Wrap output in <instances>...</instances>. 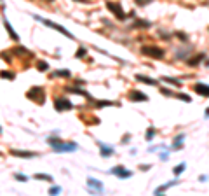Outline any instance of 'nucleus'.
Wrapping results in <instances>:
<instances>
[{
  "instance_id": "obj_1",
  "label": "nucleus",
  "mask_w": 209,
  "mask_h": 196,
  "mask_svg": "<svg viewBox=\"0 0 209 196\" xmlns=\"http://www.w3.org/2000/svg\"><path fill=\"white\" fill-rule=\"evenodd\" d=\"M141 54H145L148 58H153V60H162L164 58V49H160L157 46H143L141 47Z\"/></svg>"
},
{
  "instance_id": "obj_2",
  "label": "nucleus",
  "mask_w": 209,
  "mask_h": 196,
  "mask_svg": "<svg viewBox=\"0 0 209 196\" xmlns=\"http://www.w3.org/2000/svg\"><path fill=\"white\" fill-rule=\"evenodd\" d=\"M35 20L37 21H42L44 25H47L49 28H52V30H56V32H59V33H63V35H66L68 39H73V35L66 30V28H63V26H59V25H56V23H52V21H49V20H44V18H38V16H35Z\"/></svg>"
},
{
  "instance_id": "obj_3",
  "label": "nucleus",
  "mask_w": 209,
  "mask_h": 196,
  "mask_svg": "<svg viewBox=\"0 0 209 196\" xmlns=\"http://www.w3.org/2000/svg\"><path fill=\"white\" fill-rule=\"evenodd\" d=\"M26 97L30 98V100H37V103H44L45 102V93H44V89L42 88H38V86H35V88H32L28 93H26Z\"/></svg>"
},
{
  "instance_id": "obj_4",
  "label": "nucleus",
  "mask_w": 209,
  "mask_h": 196,
  "mask_svg": "<svg viewBox=\"0 0 209 196\" xmlns=\"http://www.w3.org/2000/svg\"><path fill=\"white\" fill-rule=\"evenodd\" d=\"M106 7H108V11L113 14L115 18H119V20H126V12L122 11V7L119 5V4H115V2H106Z\"/></svg>"
},
{
  "instance_id": "obj_5",
  "label": "nucleus",
  "mask_w": 209,
  "mask_h": 196,
  "mask_svg": "<svg viewBox=\"0 0 209 196\" xmlns=\"http://www.w3.org/2000/svg\"><path fill=\"white\" fill-rule=\"evenodd\" d=\"M54 107H56L57 112H63V110H70L73 105H72V102H70L68 98H56Z\"/></svg>"
},
{
  "instance_id": "obj_6",
  "label": "nucleus",
  "mask_w": 209,
  "mask_h": 196,
  "mask_svg": "<svg viewBox=\"0 0 209 196\" xmlns=\"http://www.w3.org/2000/svg\"><path fill=\"white\" fill-rule=\"evenodd\" d=\"M56 152H72L77 149V144H65V142H59L57 145H52Z\"/></svg>"
},
{
  "instance_id": "obj_7",
  "label": "nucleus",
  "mask_w": 209,
  "mask_h": 196,
  "mask_svg": "<svg viewBox=\"0 0 209 196\" xmlns=\"http://www.w3.org/2000/svg\"><path fill=\"white\" fill-rule=\"evenodd\" d=\"M129 100L131 102H148V97L143 95L141 91H131L129 93Z\"/></svg>"
},
{
  "instance_id": "obj_8",
  "label": "nucleus",
  "mask_w": 209,
  "mask_h": 196,
  "mask_svg": "<svg viewBox=\"0 0 209 196\" xmlns=\"http://www.w3.org/2000/svg\"><path fill=\"white\" fill-rule=\"evenodd\" d=\"M195 93L209 98V86L208 84H195Z\"/></svg>"
},
{
  "instance_id": "obj_9",
  "label": "nucleus",
  "mask_w": 209,
  "mask_h": 196,
  "mask_svg": "<svg viewBox=\"0 0 209 196\" xmlns=\"http://www.w3.org/2000/svg\"><path fill=\"white\" fill-rule=\"evenodd\" d=\"M112 173H115V175H119V177H122V179H127V177L133 175L129 170H124L122 166H117V168H113V170H112Z\"/></svg>"
},
{
  "instance_id": "obj_10",
  "label": "nucleus",
  "mask_w": 209,
  "mask_h": 196,
  "mask_svg": "<svg viewBox=\"0 0 209 196\" xmlns=\"http://www.w3.org/2000/svg\"><path fill=\"white\" fill-rule=\"evenodd\" d=\"M11 154L16 158H33L37 156L35 152H30V151H11Z\"/></svg>"
},
{
  "instance_id": "obj_11",
  "label": "nucleus",
  "mask_w": 209,
  "mask_h": 196,
  "mask_svg": "<svg viewBox=\"0 0 209 196\" xmlns=\"http://www.w3.org/2000/svg\"><path fill=\"white\" fill-rule=\"evenodd\" d=\"M4 26H5V30L9 32V35H11V39H12V40H18V35H16V32L12 30V26H11V23H9V21H7V20H4Z\"/></svg>"
},
{
  "instance_id": "obj_12",
  "label": "nucleus",
  "mask_w": 209,
  "mask_h": 196,
  "mask_svg": "<svg viewBox=\"0 0 209 196\" xmlns=\"http://www.w3.org/2000/svg\"><path fill=\"white\" fill-rule=\"evenodd\" d=\"M87 186H89V187H94V189H98V191H101V189H103V184H101V182H98L96 179H89V180H87Z\"/></svg>"
},
{
  "instance_id": "obj_13",
  "label": "nucleus",
  "mask_w": 209,
  "mask_h": 196,
  "mask_svg": "<svg viewBox=\"0 0 209 196\" xmlns=\"http://www.w3.org/2000/svg\"><path fill=\"white\" fill-rule=\"evenodd\" d=\"M138 81H141V82H145V84H150V86H157V81L155 79H150V77H145V75H136Z\"/></svg>"
},
{
  "instance_id": "obj_14",
  "label": "nucleus",
  "mask_w": 209,
  "mask_h": 196,
  "mask_svg": "<svg viewBox=\"0 0 209 196\" xmlns=\"http://www.w3.org/2000/svg\"><path fill=\"white\" fill-rule=\"evenodd\" d=\"M148 26H150V23L145 20H138L133 23V28H148Z\"/></svg>"
},
{
  "instance_id": "obj_15",
  "label": "nucleus",
  "mask_w": 209,
  "mask_h": 196,
  "mask_svg": "<svg viewBox=\"0 0 209 196\" xmlns=\"http://www.w3.org/2000/svg\"><path fill=\"white\" fill-rule=\"evenodd\" d=\"M176 182H178V180H172V182H169V184H164V186L157 187V189H155V195H162V193H164V191H166L167 187H171L172 184H176Z\"/></svg>"
},
{
  "instance_id": "obj_16",
  "label": "nucleus",
  "mask_w": 209,
  "mask_h": 196,
  "mask_svg": "<svg viewBox=\"0 0 209 196\" xmlns=\"http://www.w3.org/2000/svg\"><path fill=\"white\" fill-rule=\"evenodd\" d=\"M33 177H35L37 180H47V182H52V177L47 175V173H35Z\"/></svg>"
},
{
  "instance_id": "obj_17",
  "label": "nucleus",
  "mask_w": 209,
  "mask_h": 196,
  "mask_svg": "<svg viewBox=\"0 0 209 196\" xmlns=\"http://www.w3.org/2000/svg\"><path fill=\"white\" fill-rule=\"evenodd\" d=\"M162 81H166V82H169V84H172V86H181V82L178 81V79H172V77H162Z\"/></svg>"
},
{
  "instance_id": "obj_18",
  "label": "nucleus",
  "mask_w": 209,
  "mask_h": 196,
  "mask_svg": "<svg viewBox=\"0 0 209 196\" xmlns=\"http://www.w3.org/2000/svg\"><path fill=\"white\" fill-rule=\"evenodd\" d=\"M183 138H185V135H178V137H176L174 144H172V145H174V149H180V147H181V144H183Z\"/></svg>"
},
{
  "instance_id": "obj_19",
  "label": "nucleus",
  "mask_w": 209,
  "mask_h": 196,
  "mask_svg": "<svg viewBox=\"0 0 209 196\" xmlns=\"http://www.w3.org/2000/svg\"><path fill=\"white\" fill-rule=\"evenodd\" d=\"M113 154V151L110 149V147H105V145H101V156H112Z\"/></svg>"
},
{
  "instance_id": "obj_20",
  "label": "nucleus",
  "mask_w": 209,
  "mask_h": 196,
  "mask_svg": "<svg viewBox=\"0 0 209 196\" xmlns=\"http://www.w3.org/2000/svg\"><path fill=\"white\" fill-rule=\"evenodd\" d=\"M185 166H187L185 163H180V165H178V166L174 168V175H180V173H181V172L185 170Z\"/></svg>"
},
{
  "instance_id": "obj_21",
  "label": "nucleus",
  "mask_w": 209,
  "mask_h": 196,
  "mask_svg": "<svg viewBox=\"0 0 209 196\" xmlns=\"http://www.w3.org/2000/svg\"><path fill=\"white\" fill-rule=\"evenodd\" d=\"M37 67H38V70H40V72H45V70L49 68V65H47L45 61H38V63H37Z\"/></svg>"
},
{
  "instance_id": "obj_22",
  "label": "nucleus",
  "mask_w": 209,
  "mask_h": 196,
  "mask_svg": "<svg viewBox=\"0 0 209 196\" xmlns=\"http://www.w3.org/2000/svg\"><path fill=\"white\" fill-rule=\"evenodd\" d=\"M2 77H4V79H14V74H12V72H5V70H4V72H2Z\"/></svg>"
},
{
  "instance_id": "obj_23",
  "label": "nucleus",
  "mask_w": 209,
  "mask_h": 196,
  "mask_svg": "<svg viewBox=\"0 0 209 196\" xmlns=\"http://www.w3.org/2000/svg\"><path fill=\"white\" fill-rule=\"evenodd\" d=\"M75 56H77V58H84V56H85V49H84V47H80V49L77 51Z\"/></svg>"
},
{
  "instance_id": "obj_24",
  "label": "nucleus",
  "mask_w": 209,
  "mask_h": 196,
  "mask_svg": "<svg viewBox=\"0 0 209 196\" xmlns=\"http://www.w3.org/2000/svg\"><path fill=\"white\" fill-rule=\"evenodd\" d=\"M56 75H63V77H70V72H68V70H59V72H56Z\"/></svg>"
},
{
  "instance_id": "obj_25",
  "label": "nucleus",
  "mask_w": 209,
  "mask_h": 196,
  "mask_svg": "<svg viewBox=\"0 0 209 196\" xmlns=\"http://www.w3.org/2000/svg\"><path fill=\"white\" fill-rule=\"evenodd\" d=\"M134 2H136L138 5H147V4H150L152 0H134Z\"/></svg>"
},
{
  "instance_id": "obj_26",
  "label": "nucleus",
  "mask_w": 209,
  "mask_h": 196,
  "mask_svg": "<svg viewBox=\"0 0 209 196\" xmlns=\"http://www.w3.org/2000/svg\"><path fill=\"white\" fill-rule=\"evenodd\" d=\"M202 58H204V54H199V56H197V58L190 60V65H195V63H197V61H199V60H202Z\"/></svg>"
},
{
  "instance_id": "obj_27",
  "label": "nucleus",
  "mask_w": 209,
  "mask_h": 196,
  "mask_svg": "<svg viewBox=\"0 0 209 196\" xmlns=\"http://www.w3.org/2000/svg\"><path fill=\"white\" fill-rule=\"evenodd\" d=\"M176 97H178V98H181L183 102H192V98H190V97H187V95H176Z\"/></svg>"
},
{
  "instance_id": "obj_28",
  "label": "nucleus",
  "mask_w": 209,
  "mask_h": 196,
  "mask_svg": "<svg viewBox=\"0 0 209 196\" xmlns=\"http://www.w3.org/2000/svg\"><path fill=\"white\" fill-rule=\"evenodd\" d=\"M14 177H16L18 180H21V182H24V180H26V177H24V175H19V173H16Z\"/></svg>"
},
{
  "instance_id": "obj_29",
  "label": "nucleus",
  "mask_w": 209,
  "mask_h": 196,
  "mask_svg": "<svg viewBox=\"0 0 209 196\" xmlns=\"http://www.w3.org/2000/svg\"><path fill=\"white\" fill-rule=\"evenodd\" d=\"M59 191H61L59 187H52V189H51V195H56V193H59Z\"/></svg>"
},
{
  "instance_id": "obj_30",
  "label": "nucleus",
  "mask_w": 209,
  "mask_h": 196,
  "mask_svg": "<svg viewBox=\"0 0 209 196\" xmlns=\"http://www.w3.org/2000/svg\"><path fill=\"white\" fill-rule=\"evenodd\" d=\"M98 105H99V107H103V105H112V102H99Z\"/></svg>"
},
{
  "instance_id": "obj_31",
  "label": "nucleus",
  "mask_w": 209,
  "mask_h": 196,
  "mask_svg": "<svg viewBox=\"0 0 209 196\" xmlns=\"http://www.w3.org/2000/svg\"><path fill=\"white\" fill-rule=\"evenodd\" d=\"M141 170H150V165H141Z\"/></svg>"
},
{
  "instance_id": "obj_32",
  "label": "nucleus",
  "mask_w": 209,
  "mask_h": 196,
  "mask_svg": "<svg viewBox=\"0 0 209 196\" xmlns=\"http://www.w3.org/2000/svg\"><path fill=\"white\" fill-rule=\"evenodd\" d=\"M152 135H153V130H148V135H147V137H148V140L152 138Z\"/></svg>"
},
{
  "instance_id": "obj_33",
  "label": "nucleus",
  "mask_w": 209,
  "mask_h": 196,
  "mask_svg": "<svg viewBox=\"0 0 209 196\" xmlns=\"http://www.w3.org/2000/svg\"><path fill=\"white\" fill-rule=\"evenodd\" d=\"M78 2H84V4H89V0H78Z\"/></svg>"
},
{
  "instance_id": "obj_34",
  "label": "nucleus",
  "mask_w": 209,
  "mask_h": 196,
  "mask_svg": "<svg viewBox=\"0 0 209 196\" xmlns=\"http://www.w3.org/2000/svg\"><path fill=\"white\" fill-rule=\"evenodd\" d=\"M206 116H209V107H208V110H206Z\"/></svg>"
},
{
  "instance_id": "obj_35",
  "label": "nucleus",
  "mask_w": 209,
  "mask_h": 196,
  "mask_svg": "<svg viewBox=\"0 0 209 196\" xmlns=\"http://www.w3.org/2000/svg\"><path fill=\"white\" fill-rule=\"evenodd\" d=\"M45 2H52V0H45Z\"/></svg>"
}]
</instances>
